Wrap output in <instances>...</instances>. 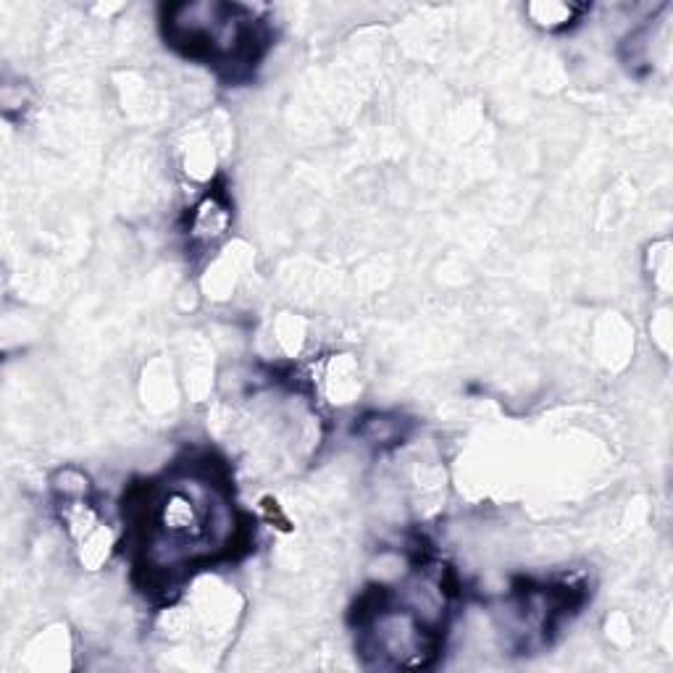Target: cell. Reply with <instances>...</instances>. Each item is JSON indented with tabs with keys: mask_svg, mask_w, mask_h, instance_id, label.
<instances>
[{
	"mask_svg": "<svg viewBox=\"0 0 673 673\" xmlns=\"http://www.w3.org/2000/svg\"><path fill=\"white\" fill-rule=\"evenodd\" d=\"M227 505L216 497L213 484L200 479H177L156 497L153 550L163 563L195 558L206 547L224 545L232 532Z\"/></svg>",
	"mask_w": 673,
	"mask_h": 673,
	"instance_id": "obj_1",
	"label": "cell"
},
{
	"mask_svg": "<svg viewBox=\"0 0 673 673\" xmlns=\"http://www.w3.org/2000/svg\"><path fill=\"white\" fill-rule=\"evenodd\" d=\"M584 11L587 8L576 6V3H529L526 6V16L532 19V24L547 29V32L571 27L574 22H579Z\"/></svg>",
	"mask_w": 673,
	"mask_h": 673,
	"instance_id": "obj_2",
	"label": "cell"
},
{
	"mask_svg": "<svg viewBox=\"0 0 673 673\" xmlns=\"http://www.w3.org/2000/svg\"><path fill=\"white\" fill-rule=\"evenodd\" d=\"M227 227H229L227 208L221 206L216 198H206L198 206V211H195V219H192V237H195V240L211 242L227 232Z\"/></svg>",
	"mask_w": 673,
	"mask_h": 673,
	"instance_id": "obj_3",
	"label": "cell"
},
{
	"mask_svg": "<svg viewBox=\"0 0 673 673\" xmlns=\"http://www.w3.org/2000/svg\"><path fill=\"white\" fill-rule=\"evenodd\" d=\"M363 434H366L371 442H390V440H397V434H400V424L392 421V418H369L366 426H363Z\"/></svg>",
	"mask_w": 673,
	"mask_h": 673,
	"instance_id": "obj_4",
	"label": "cell"
}]
</instances>
